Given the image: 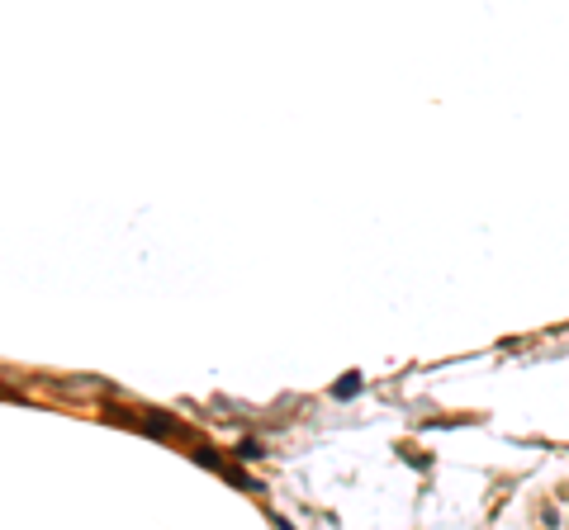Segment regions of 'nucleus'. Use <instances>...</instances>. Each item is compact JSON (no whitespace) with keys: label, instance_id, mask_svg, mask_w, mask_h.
Masks as SVG:
<instances>
[{"label":"nucleus","instance_id":"nucleus-1","mask_svg":"<svg viewBox=\"0 0 569 530\" xmlns=\"http://www.w3.org/2000/svg\"><path fill=\"white\" fill-rule=\"evenodd\" d=\"M361 370H347V375L337 379V389H332V398H356V393H361Z\"/></svg>","mask_w":569,"mask_h":530}]
</instances>
